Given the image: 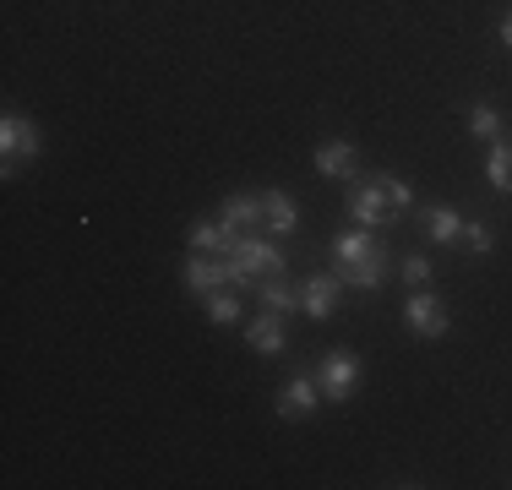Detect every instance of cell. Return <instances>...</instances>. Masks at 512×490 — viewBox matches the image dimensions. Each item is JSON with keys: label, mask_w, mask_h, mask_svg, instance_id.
Segmentation results:
<instances>
[{"label": "cell", "mask_w": 512, "mask_h": 490, "mask_svg": "<svg viewBox=\"0 0 512 490\" xmlns=\"http://www.w3.org/2000/svg\"><path fill=\"white\" fill-rule=\"evenodd\" d=\"M463 224H469V218H463L458 207H447V202L425 207V235H431L436 245H463Z\"/></svg>", "instance_id": "obj_13"}, {"label": "cell", "mask_w": 512, "mask_h": 490, "mask_svg": "<svg viewBox=\"0 0 512 490\" xmlns=\"http://www.w3.org/2000/svg\"><path fill=\"white\" fill-rule=\"evenodd\" d=\"M404 322H409V333L414 338H447V305L436 300L431 289H414L409 300H404Z\"/></svg>", "instance_id": "obj_4"}, {"label": "cell", "mask_w": 512, "mask_h": 490, "mask_svg": "<svg viewBox=\"0 0 512 490\" xmlns=\"http://www.w3.org/2000/svg\"><path fill=\"white\" fill-rule=\"evenodd\" d=\"M316 403H322V387H316V376H289V382L278 387L273 409H278V420H311Z\"/></svg>", "instance_id": "obj_6"}, {"label": "cell", "mask_w": 512, "mask_h": 490, "mask_svg": "<svg viewBox=\"0 0 512 490\" xmlns=\"http://www.w3.org/2000/svg\"><path fill=\"white\" fill-rule=\"evenodd\" d=\"M355 169H360V153H355V147H349V142H322V147H316V175H327V180H344V186H349V180H355Z\"/></svg>", "instance_id": "obj_10"}, {"label": "cell", "mask_w": 512, "mask_h": 490, "mask_svg": "<svg viewBox=\"0 0 512 490\" xmlns=\"http://www.w3.org/2000/svg\"><path fill=\"white\" fill-rule=\"evenodd\" d=\"M469 137L474 142H502V109L496 104H469Z\"/></svg>", "instance_id": "obj_17"}, {"label": "cell", "mask_w": 512, "mask_h": 490, "mask_svg": "<svg viewBox=\"0 0 512 490\" xmlns=\"http://www.w3.org/2000/svg\"><path fill=\"white\" fill-rule=\"evenodd\" d=\"M371 180L382 186L387 207H393V218H398V213H409V207H414V191H409V180H404V175H371Z\"/></svg>", "instance_id": "obj_19"}, {"label": "cell", "mask_w": 512, "mask_h": 490, "mask_svg": "<svg viewBox=\"0 0 512 490\" xmlns=\"http://www.w3.org/2000/svg\"><path fill=\"white\" fill-rule=\"evenodd\" d=\"M344 207H349V218H355L360 229H376V224H387V218H393V207H387V196H382V186H376V180H365V186H355V180H349Z\"/></svg>", "instance_id": "obj_7"}, {"label": "cell", "mask_w": 512, "mask_h": 490, "mask_svg": "<svg viewBox=\"0 0 512 490\" xmlns=\"http://www.w3.org/2000/svg\"><path fill=\"white\" fill-rule=\"evenodd\" d=\"M224 229H235V235H246V229H256L267 218V207H262V196H251V191H240V196H229L224 202Z\"/></svg>", "instance_id": "obj_14"}, {"label": "cell", "mask_w": 512, "mask_h": 490, "mask_svg": "<svg viewBox=\"0 0 512 490\" xmlns=\"http://www.w3.org/2000/svg\"><path fill=\"white\" fill-rule=\"evenodd\" d=\"M246 343H251L256 354H267V360H278V354L289 349V338H284V316H278V311L251 316V322H246Z\"/></svg>", "instance_id": "obj_9"}, {"label": "cell", "mask_w": 512, "mask_h": 490, "mask_svg": "<svg viewBox=\"0 0 512 490\" xmlns=\"http://www.w3.org/2000/svg\"><path fill=\"white\" fill-rule=\"evenodd\" d=\"M180 284H186V294L207 300L213 289H224V284H229V262H213L207 251H191L186 262H180Z\"/></svg>", "instance_id": "obj_5"}, {"label": "cell", "mask_w": 512, "mask_h": 490, "mask_svg": "<svg viewBox=\"0 0 512 490\" xmlns=\"http://www.w3.org/2000/svg\"><path fill=\"white\" fill-rule=\"evenodd\" d=\"M311 376H316V387H322V398L344 403V398H355V387H360V360H355V354H344V349H333V354L316 360Z\"/></svg>", "instance_id": "obj_2"}, {"label": "cell", "mask_w": 512, "mask_h": 490, "mask_svg": "<svg viewBox=\"0 0 512 490\" xmlns=\"http://www.w3.org/2000/svg\"><path fill=\"white\" fill-rule=\"evenodd\" d=\"M463 245H469L474 256H491V251H496V235H491V224H480V218H469V224H463Z\"/></svg>", "instance_id": "obj_20"}, {"label": "cell", "mask_w": 512, "mask_h": 490, "mask_svg": "<svg viewBox=\"0 0 512 490\" xmlns=\"http://www.w3.org/2000/svg\"><path fill=\"white\" fill-rule=\"evenodd\" d=\"M333 256L338 267H355V262H371V256H387V245L371 229H344V235H333Z\"/></svg>", "instance_id": "obj_11"}, {"label": "cell", "mask_w": 512, "mask_h": 490, "mask_svg": "<svg viewBox=\"0 0 512 490\" xmlns=\"http://www.w3.org/2000/svg\"><path fill=\"white\" fill-rule=\"evenodd\" d=\"M256 300H262V311H278V316H295L300 311V294H295V284H289L284 273L262 278V284H256Z\"/></svg>", "instance_id": "obj_15"}, {"label": "cell", "mask_w": 512, "mask_h": 490, "mask_svg": "<svg viewBox=\"0 0 512 490\" xmlns=\"http://www.w3.org/2000/svg\"><path fill=\"white\" fill-rule=\"evenodd\" d=\"M485 180H491L496 196H512V142H491V158H485Z\"/></svg>", "instance_id": "obj_16"}, {"label": "cell", "mask_w": 512, "mask_h": 490, "mask_svg": "<svg viewBox=\"0 0 512 490\" xmlns=\"http://www.w3.org/2000/svg\"><path fill=\"white\" fill-rule=\"evenodd\" d=\"M202 305H207V322H218V327H235L240 322V294L235 289H213Z\"/></svg>", "instance_id": "obj_18"}, {"label": "cell", "mask_w": 512, "mask_h": 490, "mask_svg": "<svg viewBox=\"0 0 512 490\" xmlns=\"http://www.w3.org/2000/svg\"><path fill=\"white\" fill-rule=\"evenodd\" d=\"M502 44L512 49V11H507V17H502Z\"/></svg>", "instance_id": "obj_22"}, {"label": "cell", "mask_w": 512, "mask_h": 490, "mask_svg": "<svg viewBox=\"0 0 512 490\" xmlns=\"http://www.w3.org/2000/svg\"><path fill=\"white\" fill-rule=\"evenodd\" d=\"M398 273H404L409 289H431V262H425V256H404V267H398Z\"/></svg>", "instance_id": "obj_21"}, {"label": "cell", "mask_w": 512, "mask_h": 490, "mask_svg": "<svg viewBox=\"0 0 512 490\" xmlns=\"http://www.w3.org/2000/svg\"><path fill=\"white\" fill-rule=\"evenodd\" d=\"M224 262H229V284H262V278L289 273V262H284V251H278V240H262L256 229L235 240V251H229Z\"/></svg>", "instance_id": "obj_1"}, {"label": "cell", "mask_w": 512, "mask_h": 490, "mask_svg": "<svg viewBox=\"0 0 512 490\" xmlns=\"http://www.w3.org/2000/svg\"><path fill=\"white\" fill-rule=\"evenodd\" d=\"M338 284H344V278L311 273L306 284H300V311H306L311 322H333V311H338Z\"/></svg>", "instance_id": "obj_8"}, {"label": "cell", "mask_w": 512, "mask_h": 490, "mask_svg": "<svg viewBox=\"0 0 512 490\" xmlns=\"http://www.w3.org/2000/svg\"><path fill=\"white\" fill-rule=\"evenodd\" d=\"M0 153H6V175L22 164V158H39L44 153L39 126H33V120H22V115H0Z\"/></svg>", "instance_id": "obj_3"}, {"label": "cell", "mask_w": 512, "mask_h": 490, "mask_svg": "<svg viewBox=\"0 0 512 490\" xmlns=\"http://www.w3.org/2000/svg\"><path fill=\"white\" fill-rule=\"evenodd\" d=\"M262 207H267V235L273 240H284V235H295L300 229V207H295V196L289 191H262Z\"/></svg>", "instance_id": "obj_12"}]
</instances>
